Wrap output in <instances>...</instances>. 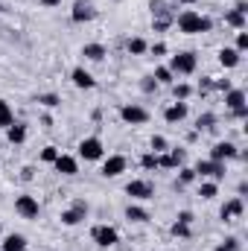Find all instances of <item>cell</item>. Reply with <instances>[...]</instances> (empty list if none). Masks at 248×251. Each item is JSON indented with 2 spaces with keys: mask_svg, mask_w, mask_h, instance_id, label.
Wrapping results in <instances>:
<instances>
[{
  "mask_svg": "<svg viewBox=\"0 0 248 251\" xmlns=\"http://www.w3.org/2000/svg\"><path fill=\"white\" fill-rule=\"evenodd\" d=\"M175 26L184 35H204V32L213 29V21L207 15H201V12H196V9H184V12L175 15Z\"/></svg>",
  "mask_w": 248,
  "mask_h": 251,
  "instance_id": "1",
  "label": "cell"
},
{
  "mask_svg": "<svg viewBox=\"0 0 248 251\" xmlns=\"http://www.w3.org/2000/svg\"><path fill=\"white\" fill-rule=\"evenodd\" d=\"M193 170H196V176H198V178H210V181H216V184H222V181H225V176H228V164L213 161V158H198Z\"/></svg>",
  "mask_w": 248,
  "mask_h": 251,
  "instance_id": "2",
  "label": "cell"
},
{
  "mask_svg": "<svg viewBox=\"0 0 248 251\" xmlns=\"http://www.w3.org/2000/svg\"><path fill=\"white\" fill-rule=\"evenodd\" d=\"M170 70H173V76L178 79V76H193L196 73V67H198V56L193 53V50H184V53H175V56H170V64H167Z\"/></svg>",
  "mask_w": 248,
  "mask_h": 251,
  "instance_id": "3",
  "label": "cell"
},
{
  "mask_svg": "<svg viewBox=\"0 0 248 251\" xmlns=\"http://www.w3.org/2000/svg\"><path fill=\"white\" fill-rule=\"evenodd\" d=\"M91 240L99 246V249H114L120 243V231L114 225H94L91 228Z\"/></svg>",
  "mask_w": 248,
  "mask_h": 251,
  "instance_id": "4",
  "label": "cell"
},
{
  "mask_svg": "<svg viewBox=\"0 0 248 251\" xmlns=\"http://www.w3.org/2000/svg\"><path fill=\"white\" fill-rule=\"evenodd\" d=\"M125 196L131 201H149V199H155V184L146 181V178H131L125 184Z\"/></svg>",
  "mask_w": 248,
  "mask_h": 251,
  "instance_id": "5",
  "label": "cell"
},
{
  "mask_svg": "<svg viewBox=\"0 0 248 251\" xmlns=\"http://www.w3.org/2000/svg\"><path fill=\"white\" fill-rule=\"evenodd\" d=\"M76 149H79V158L82 161H102L105 158V146H102L99 137H82Z\"/></svg>",
  "mask_w": 248,
  "mask_h": 251,
  "instance_id": "6",
  "label": "cell"
},
{
  "mask_svg": "<svg viewBox=\"0 0 248 251\" xmlns=\"http://www.w3.org/2000/svg\"><path fill=\"white\" fill-rule=\"evenodd\" d=\"M120 120L125 126H146L149 123V111L143 105H137V102H125V105H120Z\"/></svg>",
  "mask_w": 248,
  "mask_h": 251,
  "instance_id": "7",
  "label": "cell"
},
{
  "mask_svg": "<svg viewBox=\"0 0 248 251\" xmlns=\"http://www.w3.org/2000/svg\"><path fill=\"white\" fill-rule=\"evenodd\" d=\"M15 213L21 219H38L41 216V204H38L35 196H18L15 199Z\"/></svg>",
  "mask_w": 248,
  "mask_h": 251,
  "instance_id": "8",
  "label": "cell"
},
{
  "mask_svg": "<svg viewBox=\"0 0 248 251\" xmlns=\"http://www.w3.org/2000/svg\"><path fill=\"white\" fill-rule=\"evenodd\" d=\"M125 170H128V158L125 155H108L102 158V178H120Z\"/></svg>",
  "mask_w": 248,
  "mask_h": 251,
  "instance_id": "9",
  "label": "cell"
},
{
  "mask_svg": "<svg viewBox=\"0 0 248 251\" xmlns=\"http://www.w3.org/2000/svg\"><path fill=\"white\" fill-rule=\"evenodd\" d=\"M94 18H97L94 0H73V9H70V21L73 24H91Z\"/></svg>",
  "mask_w": 248,
  "mask_h": 251,
  "instance_id": "10",
  "label": "cell"
},
{
  "mask_svg": "<svg viewBox=\"0 0 248 251\" xmlns=\"http://www.w3.org/2000/svg\"><path fill=\"white\" fill-rule=\"evenodd\" d=\"M237 152H240V146H237L234 140H219V143H213V149H210L207 158L228 164V161H237Z\"/></svg>",
  "mask_w": 248,
  "mask_h": 251,
  "instance_id": "11",
  "label": "cell"
},
{
  "mask_svg": "<svg viewBox=\"0 0 248 251\" xmlns=\"http://www.w3.org/2000/svg\"><path fill=\"white\" fill-rule=\"evenodd\" d=\"M243 213H246V199H240V196L228 199V201L219 207V219H222V222H234V219H240Z\"/></svg>",
  "mask_w": 248,
  "mask_h": 251,
  "instance_id": "12",
  "label": "cell"
},
{
  "mask_svg": "<svg viewBox=\"0 0 248 251\" xmlns=\"http://www.w3.org/2000/svg\"><path fill=\"white\" fill-rule=\"evenodd\" d=\"M53 170L59 173V176H64V178H73L76 173H79V158L76 155H59L56 161H53Z\"/></svg>",
  "mask_w": 248,
  "mask_h": 251,
  "instance_id": "13",
  "label": "cell"
},
{
  "mask_svg": "<svg viewBox=\"0 0 248 251\" xmlns=\"http://www.w3.org/2000/svg\"><path fill=\"white\" fill-rule=\"evenodd\" d=\"M70 82H73V88H79V91H91V88H97L94 73H91V70H85L82 64L70 70Z\"/></svg>",
  "mask_w": 248,
  "mask_h": 251,
  "instance_id": "14",
  "label": "cell"
},
{
  "mask_svg": "<svg viewBox=\"0 0 248 251\" xmlns=\"http://www.w3.org/2000/svg\"><path fill=\"white\" fill-rule=\"evenodd\" d=\"M187 114H190V105H187V102H170V105L164 108V120H167L170 126L184 123Z\"/></svg>",
  "mask_w": 248,
  "mask_h": 251,
  "instance_id": "15",
  "label": "cell"
},
{
  "mask_svg": "<svg viewBox=\"0 0 248 251\" xmlns=\"http://www.w3.org/2000/svg\"><path fill=\"white\" fill-rule=\"evenodd\" d=\"M82 56H85V62H105L108 47H105L102 41H88V44L82 47Z\"/></svg>",
  "mask_w": 248,
  "mask_h": 251,
  "instance_id": "16",
  "label": "cell"
},
{
  "mask_svg": "<svg viewBox=\"0 0 248 251\" xmlns=\"http://www.w3.org/2000/svg\"><path fill=\"white\" fill-rule=\"evenodd\" d=\"M175 9H167V12H158V15H152V29L155 32H164V29H170V26H175Z\"/></svg>",
  "mask_w": 248,
  "mask_h": 251,
  "instance_id": "17",
  "label": "cell"
},
{
  "mask_svg": "<svg viewBox=\"0 0 248 251\" xmlns=\"http://www.w3.org/2000/svg\"><path fill=\"white\" fill-rule=\"evenodd\" d=\"M248 105V97L243 88H231V91H225V111H234V108H243Z\"/></svg>",
  "mask_w": 248,
  "mask_h": 251,
  "instance_id": "18",
  "label": "cell"
},
{
  "mask_svg": "<svg viewBox=\"0 0 248 251\" xmlns=\"http://www.w3.org/2000/svg\"><path fill=\"white\" fill-rule=\"evenodd\" d=\"M125 219H128V222H137V225H146L152 216H149V210H146V207H140L137 201H131V204L125 207Z\"/></svg>",
  "mask_w": 248,
  "mask_h": 251,
  "instance_id": "19",
  "label": "cell"
},
{
  "mask_svg": "<svg viewBox=\"0 0 248 251\" xmlns=\"http://www.w3.org/2000/svg\"><path fill=\"white\" fill-rule=\"evenodd\" d=\"M0 251H26V237L24 234H6L0 243Z\"/></svg>",
  "mask_w": 248,
  "mask_h": 251,
  "instance_id": "20",
  "label": "cell"
},
{
  "mask_svg": "<svg viewBox=\"0 0 248 251\" xmlns=\"http://www.w3.org/2000/svg\"><path fill=\"white\" fill-rule=\"evenodd\" d=\"M240 62H243V56H240L234 47H222V50H219V64H222L225 70H234Z\"/></svg>",
  "mask_w": 248,
  "mask_h": 251,
  "instance_id": "21",
  "label": "cell"
},
{
  "mask_svg": "<svg viewBox=\"0 0 248 251\" xmlns=\"http://www.w3.org/2000/svg\"><path fill=\"white\" fill-rule=\"evenodd\" d=\"M216 126H219V117H216L213 111H204V114L196 117V134H201V131H213Z\"/></svg>",
  "mask_w": 248,
  "mask_h": 251,
  "instance_id": "22",
  "label": "cell"
},
{
  "mask_svg": "<svg viewBox=\"0 0 248 251\" xmlns=\"http://www.w3.org/2000/svg\"><path fill=\"white\" fill-rule=\"evenodd\" d=\"M125 53H128V56H146V53H149V41L140 38V35H134V38L125 41Z\"/></svg>",
  "mask_w": 248,
  "mask_h": 251,
  "instance_id": "23",
  "label": "cell"
},
{
  "mask_svg": "<svg viewBox=\"0 0 248 251\" xmlns=\"http://www.w3.org/2000/svg\"><path fill=\"white\" fill-rule=\"evenodd\" d=\"M6 140L12 143V146H21L24 140H26V126L24 123H12L6 128Z\"/></svg>",
  "mask_w": 248,
  "mask_h": 251,
  "instance_id": "24",
  "label": "cell"
},
{
  "mask_svg": "<svg viewBox=\"0 0 248 251\" xmlns=\"http://www.w3.org/2000/svg\"><path fill=\"white\" fill-rule=\"evenodd\" d=\"M216 196H219V184H216V181H210V178H198V199L210 201V199H216Z\"/></svg>",
  "mask_w": 248,
  "mask_h": 251,
  "instance_id": "25",
  "label": "cell"
},
{
  "mask_svg": "<svg viewBox=\"0 0 248 251\" xmlns=\"http://www.w3.org/2000/svg\"><path fill=\"white\" fill-rule=\"evenodd\" d=\"M59 219H62V225H67V228H76V225H82L88 216H85V213H79L76 207H67V210H62V216H59Z\"/></svg>",
  "mask_w": 248,
  "mask_h": 251,
  "instance_id": "26",
  "label": "cell"
},
{
  "mask_svg": "<svg viewBox=\"0 0 248 251\" xmlns=\"http://www.w3.org/2000/svg\"><path fill=\"white\" fill-rule=\"evenodd\" d=\"M170 88H173V97H175V102H187V100H190V97L196 94L190 82H173Z\"/></svg>",
  "mask_w": 248,
  "mask_h": 251,
  "instance_id": "27",
  "label": "cell"
},
{
  "mask_svg": "<svg viewBox=\"0 0 248 251\" xmlns=\"http://www.w3.org/2000/svg\"><path fill=\"white\" fill-rule=\"evenodd\" d=\"M225 24H228V26H234V29L240 32V29H246L248 15H243V12H237V9H228V12H225Z\"/></svg>",
  "mask_w": 248,
  "mask_h": 251,
  "instance_id": "28",
  "label": "cell"
},
{
  "mask_svg": "<svg viewBox=\"0 0 248 251\" xmlns=\"http://www.w3.org/2000/svg\"><path fill=\"white\" fill-rule=\"evenodd\" d=\"M152 79H155L158 85H173V82H175V76H173V70H170L167 64H158L155 73H152Z\"/></svg>",
  "mask_w": 248,
  "mask_h": 251,
  "instance_id": "29",
  "label": "cell"
},
{
  "mask_svg": "<svg viewBox=\"0 0 248 251\" xmlns=\"http://www.w3.org/2000/svg\"><path fill=\"white\" fill-rule=\"evenodd\" d=\"M198 181V176H196V170L193 167H178V178H175V184H181V187H187V184H196Z\"/></svg>",
  "mask_w": 248,
  "mask_h": 251,
  "instance_id": "30",
  "label": "cell"
},
{
  "mask_svg": "<svg viewBox=\"0 0 248 251\" xmlns=\"http://www.w3.org/2000/svg\"><path fill=\"white\" fill-rule=\"evenodd\" d=\"M170 234H173L175 240H190V237H193V225H184V222L175 219V222L170 225Z\"/></svg>",
  "mask_w": 248,
  "mask_h": 251,
  "instance_id": "31",
  "label": "cell"
},
{
  "mask_svg": "<svg viewBox=\"0 0 248 251\" xmlns=\"http://www.w3.org/2000/svg\"><path fill=\"white\" fill-rule=\"evenodd\" d=\"M12 123H15V111L6 100H0V128H9Z\"/></svg>",
  "mask_w": 248,
  "mask_h": 251,
  "instance_id": "32",
  "label": "cell"
},
{
  "mask_svg": "<svg viewBox=\"0 0 248 251\" xmlns=\"http://www.w3.org/2000/svg\"><path fill=\"white\" fill-rule=\"evenodd\" d=\"M35 102L44 105V108H59V105H62V97H59V94H38Z\"/></svg>",
  "mask_w": 248,
  "mask_h": 251,
  "instance_id": "33",
  "label": "cell"
},
{
  "mask_svg": "<svg viewBox=\"0 0 248 251\" xmlns=\"http://www.w3.org/2000/svg\"><path fill=\"white\" fill-rule=\"evenodd\" d=\"M170 149V143H167V137L164 134H152V140H149V152H155V155H161V152H167Z\"/></svg>",
  "mask_w": 248,
  "mask_h": 251,
  "instance_id": "34",
  "label": "cell"
},
{
  "mask_svg": "<svg viewBox=\"0 0 248 251\" xmlns=\"http://www.w3.org/2000/svg\"><path fill=\"white\" fill-rule=\"evenodd\" d=\"M158 88H161V85H158V82L152 79V73H146V76L140 79V91H143L146 97H152V94H158Z\"/></svg>",
  "mask_w": 248,
  "mask_h": 251,
  "instance_id": "35",
  "label": "cell"
},
{
  "mask_svg": "<svg viewBox=\"0 0 248 251\" xmlns=\"http://www.w3.org/2000/svg\"><path fill=\"white\" fill-rule=\"evenodd\" d=\"M193 91H196L198 97H207V94H213V76H201V79H198V85H196Z\"/></svg>",
  "mask_w": 248,
  "mask_h": 251,
  "instance_id": "36",
  "label": "cell"
},
{
  "mask_svg": "<svg viewBox=\"0 0 248 251\" xmlns=\"http://www.w3.org/2000/svg\"><path fill=\"white\" fill-rule=\"evenodd\" d=\"M140 167H143V170H149V173H152V170H158V155H155V152L140 155Z\"/></svg>",
  "mask_w": 248,
  "mask_h": 251,
  "instance_id": "37",
  "label": "cell"
},
{
  "mask_svg": "<svg viewBox=\"0 0 248 251\" xmlns=\"http://www.w3.org/2000/svg\"><path fill=\"white\" fill-rule=\"evenodd\" d=\"M59 155H62V149H56V146H44V149H41V161H44V164H53Z\"/></svg>",
  "mask_w": 248,
  "mask_h": 251,
  "instance_id": "38",
  "label": "cell"
},
{
  "mask_svg": "<svg viewBox=\"0 0 248 251\" xmlns=\"http://www.w3.org/2000/svg\"><path fill=\"white\" fill-rule=\"evenodd\" d=\"M234 50H237L240 56H243V53L248 50V32H246V29H240V32H237V41H234Z\"/></svg>",
  "mask_w": 248,
  "mask_h": 251,
  "instance_id": "39",
  "label": "cell"
},
{
  "mask_svg": "<svg viewBox=\"0 0 248 251\" xmlns=\"http://www.w3.org/2000/svg\"><path fill=\"white\" fill-rule=\"evenodd\" d=\"M149 53L152 56H167V44L164 41H155V44H149Z\"/></svg>",
  "mask_w": 248,
  "mask_h": 251,
  "instance_id": "40",
  "label": "cell"
},
{
  "mask_svg": "<svg viewBox=\"0 0 248 251\" xmlns=\"http://www.w3.org/2000/svg\"><path fill=\"white\" fill-rule=\"evenodd\" d=\"M231 88H234L231 79H213V91H222V94H225V91H231Z\"/></svg>",
  "mask_w": 248,
  "mask_h": 251,
  "instance_id": "41",
  "label": "cell"
},
{
  "mask_svg": "<svg viewBox=\"0 0 248 251\" xmlns=\"http://www.w3.org/2000/svg\"><path fill=\"white\" fill-rule=\"evenodd\" d=\"M70 207H76V210H79V213H85V216L91 213V204H88L85 199H73V204H70Z\"/></svg>",
  "mask_w": 248,
  "mask_h": 251,
  "instance_id": "42",
  "label": "cell"
},
{
  "mask_svg": "<svg viewBox=\"0 0 248 251\" xmlns=\"http://www.w3.org/2000/svg\"><path fill=\"white\" fill-rule=\"evenodd\" d=\"M228 117H234V120H248V105H243V108H234V111H228Z\"/></svg>",
  "mask_w": 248,
  "mask_h": 251,
  "instance_id": "43",
  "label": "cell"
},
{
  "mask_svg": "<svg viewBox=\"0 0 248 251\" xmlns=\"http://www.w3.org/2000/svg\"><path fill=\"white\" fill-rule=\"evenodd\" d=\"M178 222H184V225H193L196 222V216H193V210H178V216H175Z\"/></svg>",
  "mask_w": 248,
  "mask_h": 251,
  "instance_id": "44",
  "label": "cell"
},
{
  "mask_svg": "<svg viewBox=\"0 0 248 251\" xmlns=\"http://www.w3.org/2000/svg\"><path fill=\"white\" fill-rule=\"evenodd\" d=\"M32 176H35L32 167H24V170H21V178H24V181H32Z\"/></svg>",
  "mask_w": 248,
  "mask_h": 251,
  "instance_id": "45",
  "label": "cell"
},
{
  "mask_svg": "<svg viewBox=\"0 0 248 251\" xmlns=\"http://www.w3.org/2000/svg\"><path fill=\"white\" fill-rule=\"evenodd\" d=\"M44 9H56V6H62V0H38Z\"/></svg>",
  "mask_w": 248,
  "mask_h": 251,
  "instance_id": "46",
  "label": "cell"
},
{
  "mask_svg": "<svg viewBox=\"0 0 248 251\" xmlns=\"http://www.w3.org/2000/svg\"><path fill=\"white\" fill-rule=\"evenodd\" d=\"M246 193H248V181H240V184H237V196L246 199Z\"/></svg>",
  "mask_w": 248,
  "mask_h": 251,
  "instance_id": "47",
  "label": "cell"
},
{
  "mask_svg": "<svg viewBox=\"0 0 248 251\" xmlns=\"http://www.w3.org/2000/svg\"><path fill=\"white\" fill-rule=\"evenodd\" d=\"M234 9H237V12H243V15H248V3H246V0H237V6H234Z\"/></svg>",
  "mask_w": 248,
  "mask_h": 251,
  "instance_id": "48",
  "label": "cell"
},
{
  "mask_svg": "<svg viewBox=\"0 0 248 251\" xmlns=\"http://www.w3.org/2000/svg\"><path fill=\"white\" fill-rule=\"evenodd\" d=\"M173 3H175V6H193L196 0H173Z\"/></svg>",
  "mask_w": 248,
  "mask_h": 251,
  "instance_id": "49",
  "label": "cell"
},
{
  "mask_svg": "<svg viewBox=\"0 0 248 251\" xmlns=\"http://www.w3.org/2000/svg\"><path fill=\"white\" fill-rule=\"evenodd\" d=\"M213 251H234V249H231V246H225V243H219V246H216Z\"/></svg>",
  "mask_w": 248,
  "mask_h": 251,
  "instance_id": "50",
  "label": "cell"
},
{
  "mask_svg": "<svg viewBox=\"0 0 248 251\" xmlns=\"http://www.w3.org/2000/svg\"><path fill=\"white\" fill-rule=\"evenodd\" d=\"M0 231H3V222H0Z\"/></svg>",
  "mask_w": 248,
  "mask_h": 251,
  "instance_id": "51",
  "label": "cell"
},
{
  "mask_svg": "<svg viewBox=\"0 0 248 251\" xmlns=\"http://www.w3.org/2000/svg\"><path fill=\"white\" fill-rule=\"evenodd\" d=\"M0 9H3V6H0Z\"/></svg>",
  "mask_w": 248,
  "mask_h": 251,
  "instance_id": "52",
  "label": "cell"
}]
</instances>
